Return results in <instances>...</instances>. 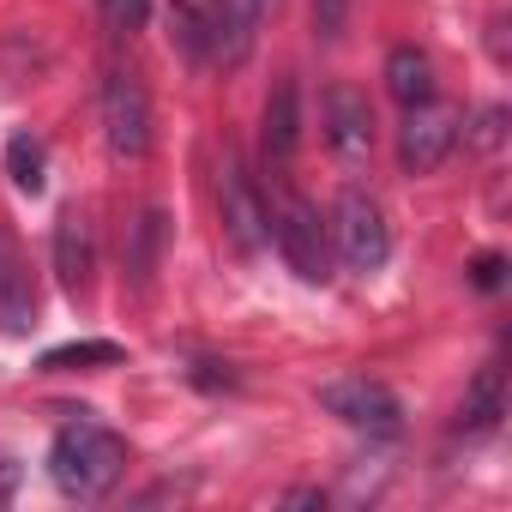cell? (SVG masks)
I'll use <instances>...</instances> for the list:
<instances>
[{
	"instance_id": "obj_1",
	"label": "cell",
	"mask_w": 512,
	"mask_h": 512,
	"mask_svg": "<svg viewBox=\"0 0 512 512\" xmlns=\"http://www.w3.org/2000/svg\"><path fill=\"white\" fill-rule=\"evenodd\" d=\"M127 470V440L103 422H67L49 446V476L67 500H103Z\"/></svg>"
},
{
	"instance_id": "obj_2",
	"label": "cell",
	"mask_w": 512,
	"mask_h": 512,
	"mask_svg": "<svg viewBox=\"0 0 512 512\" xmlns=\"http://www.w3.org/2000/svg\"><path fill=\"white\" fill-rule=\"evenodd\" d=\"M266 211H272V241L290 260V272L302 284H326L332 278V235L320 223V205L302 199L296 187H278V199H266Z\"/></svg>"
},
{
	"instance_id": "obj_3",
	"label": "cell",
	"mask_w": 512,
	"mask_h": 512,
	"mask_svg": "<svg viewBox=\"0 0 512 512\" xmlns=\"http://www.w3.org/2000/svg\"><path fill=\"white\" fill-rule=\"evenodd\" d=\"M332 247H338V260H344L350 272H362V278L386 266L392 229H386V211H380L374 193L344 187V199H338V211H332Z\"/></svg>"
},
{
	"instance_id": "obj_4",
	"label": "cell",
	"mask_w": 512,
	"mask_h": 512,
	"mask_svg": "<svg viewBox=\"0 0 512 512\" xmlns=\"http://www.w3.org/2000/svg\"><path fill=\"white\" fill-rule=\"evenodd\" d=\"M217 211H223V235L235 241V253H260V247H272L266 193H260V181L247 175V163H241L235 151H223V163H217Z\"/></svg>"
},
{
	"instance_id": "obj_5",
	"label": "cell",
	"mask_w": 512,
	"mask_h": 512,
	"mask_svg": "<svg viewBox=\"0 0 512 512\" xmlns=\"http://www.w3.org/2000/svg\"><path fill=\"white\" fill-rule=\"evenodd\" d=\"M97 109H103V139H109V151H115L121 163H139V157L151 151V91H145L133 73L109 67Z\"/></svg>"
},
{
	"instance_id": "obj_6",
	"label": "cell",
	"mask_w": 512,
	"mask_h": 512,
	"mask_svg": "<svg viewBox=\"0 0 512 512\" xmlns=\"http://www.w3.org/2000/svg\"><path fill=\"white\" fill-rule=\"evenodd\" d=\"M320 127H326V145H332V157H338L344 169H362V163H368V151H374V103H368L350 79L326 85V97H320Z\"/></svg>"
},
{
	"instance_id": "obj_7",
	"label": "cell",
	"mask_w": 512,
	"mask_h": 512,
	"mask_svg": "<svg viewBox=\"0 0 512 512\" xmlns=\"http://www.w3.org/2000/svg\"><path fill=\"white\" fill-rule=\"evenodd\" d=\"M320 410L338 416V422L356 428V434H398V422H404L398 398H392L380 380H368V374L326 380V386H320Z\"/></svg>"
},
{
	"instance_id": "obj_8",
	"label": "cell",
	"mask_w": 512,
	"mask_h": 512,
	"mask_svg": "<svg viewBox=\"0 0 512 512\" xmlns=\"http://www.w3.org/2000/svg\"><path fill=\"white\" fill-rule=\"evenodd\" d=\"M458 109L452 103H416V109H404V127H398V163L410 169V175H428V169H440L446 157H452V145H458Z\"/></svg>"
},
{
	"instance_id": "obj_9",
	"label": "cell",
	"mask_w": 512,
	"mask_h": 512,
	"mask_svg": "<svg viewBox=\"0 0 512 512\" xmlns=\"http://www.w3.org/2000/svg\"><path fill=\"white\" fill-rule=\"evenodd\" d=\"M37 326V284H31V260L19 235L0 223V332L7 338H31Z\"/></svg>"
},
{
	"instance_id": "obj_10",
	"label": "cell",
	"mask_w": 512,
	"mask_h": 512,
	"mask_svg": "<svg viewBox=\"0 0 512 512\" xmlns=\"http://www.w3.org/2000/svg\"><path fill=\"white\" fill-rule=\"evenodd\" d=\"M55 272H61V290L79 302L91 296V272H97V229H91V211H61L55 223Z\"/></svg>"
},
{
	"instance_id": "obj_11",
	"label": "cell",
	"mask_w": 512,
	"mask_h": 512,
	"mask_svg": "<svg viewBox=\"0 0 512 512\" xmlns=\"http://www.w3.org/2000/svg\"><path fill=\"white\" fill-rule=\"evenodd\" d=\"M260 139H266V163H290L296 145H302V97H296V79H278L272 97H266V115H260Z\"/></svg>"
},
{
	"instance_id": "obj_12",
	"label": "cell",
	"mask_w": 512,
	"mask_h": 512,
	"mask_svg": "<svg viewBox=\"0 0 512 512\" xmlns=\"http://www.w3.org/2000/svg\"><path fill=\"white\" fill-rule=\"evenodd\" d=\"M500 416H506V374L488 362V368H476V380L464 386L458 428H464V434H488V428H500Z\"/></svg>"
},
{
	"instance_id": "obj_13",
	"label": "cell",
	"mask_w": 512,
	"mask_h": 512,
	"mask_svg": "<svg viewBox=\"0 0 512 512\" xmlns=\"http://www.w3.org/2000/svg\"><path fill=\"white\" fill-rule=\"evenodd\" d=\"M163 247H169V217L151 205V211H139V223H133V235H127V272H133L139 290H151V278H157V266H163Z\"/></svg>"
},
{
	"instance_id": "obj_14",
	"label": "cell",
	"mask_w": 512,
	"mask_h": 512,
	"mask_svg": "<svg viewBox=\"0 0 512 512\" xmlns=\"http://www.w3.org/2000/svg\"><path fill=\"white\" fill-rule=\"evenodd\" d=\"M386 91H392L404 109L428 103V97H434V61H428L416 43H398V49L386 55Z\"/></svg>"
},
{
	"instance_id": "obj_15",
	"label": "cell",
	"mask_w": 512,
	"mask_h": 512,
	"mask_svg": "<svg viewBox=\"0 0 512 512\" xmlns=\"http://www.w3.org/2000/svg\"><path fill=\"white\" fill-rule=\"evenodd\" d=\"M49 169V151H43V139H31V133H13L7 139V175H13V187L19 193H43V175Z\"/></svg>"
},
{
	"instance_id": "obj_16",
	"label": "cell",
	"mask_w": 512,
	"mask_h": 512,
	"mask_svg": "<svg viewBox=\"0 0 512 512\" xmlns=\"http://www.w3.org/2000/svg\"><path fill=\"white\" fill-rule=\"evenodd\" d=\"M121 356H127L121 344H109V338H85V344H61V350H49L43 368H49V374H67V368H115Z\"/></svg>"
},
{
	"instance_id": "obj_17",
	"label": "cell",
	"mask_w": 512,
	"mask_h": 512,
	"mask_svg": "<svg viewBox=\"0 0 512 512\" xmlns=\"http://www.w3.org/2000/svg\"><path fill=\"white\" fill-rule=\"evenodd\" d=\"M169 43H175L187 61H205V7L175 0V7H169Z\"/></svg>"
},
{
	"instance_id": "obj_18",
	"label": "cell",
	"mask_w": 512,
	"mask_h": 512,
	"mask_svg": "<svg viewBox=\"0 0 512 512\" xmlns=\"http://www.w3.org/2000/svg\"><path fill=\"white\" fill-rule=\"evenodd\" d=\"M97 19H103L109 37H133L151 19V0H97Z\"/></svg>"
},
{
	"instance_id": "obj_19",
	"label": "cell",
	"mask_w": 512,
	"mask_h": 512,
	"mask_svg": "<svg viewBox=\"0 0 512 512\" xmlns=\"http://www.w3.org/2000/svg\"><path fill=\"white\" fill-rule=\"evenodd\" d=\"M350 25V0H314V37L320 43H338Z\"/></svg>"
},
{
	"instance_id": "obj_20",
	"label": "cell",
	"mask_w": 512,
	"mask_h": 512,
	"mask_svg": "<svg viewBox=\"0 0 512 512\" xmlns=\"http://www.w3.org/2000/svg\"><path fill=\"white\" fill-rule=\"evenodd\" d=\"M500 272H506V260H500V253H482V260L470 266V278H476V290H500Z\"/></svg>"
},
{
	"instance_id": "obj_21",
	"label": "cell",
	"mask_w": 512,
	"mask_h": 512,
	"mask_svg": "<svg viewBox=\"0 0 512 512\" xmlns=\"http://www.w3.org/2000/svg\"><path fill=\"white\" fill-rule=\"evenodd\" d=\"M500 127H506V109H488L476 127V145H500Z\"/></svg>"
},
{
	"instance_id": "obj_22",
	"label": "cell",
	"mask_w": 512,
	"mask_h": 512,
	"mask_svg": "<svg viewBox=\"0 0 512 512\" xmlns=\"http://www.w3.org/2000/svg\"><path fill=\"white\" fill-rule=\"evenodd\" d=\"M13 488H19V464L0 452V500H13Z\"/></svg>"
},
{
	"instance_id": "obj_23",
	"label": "cell",
	"mask_w": 512,
	"mask_h": 512,
	"mask_svg": "<svg viewBox=\"0 0 512 512\" xmlns=\"http://www.w3.org/2000/svg\"><path fill=\"white\" fill-rule=\"evenodd\" d=\"M229 7H235V13H247L253 25H260V19H266V13L278 7V0H229Z\"/></svg>"
}]
</instances>
